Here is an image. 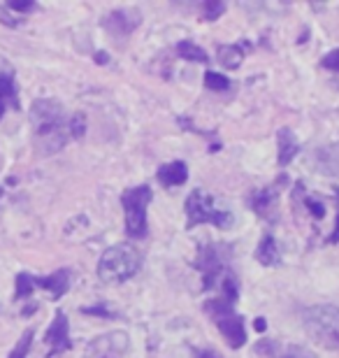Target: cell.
Returning <instances> with one entry per match:
<instances>
[{
	"instance_id": "cell-1",
	"label": "cell",
	"mask_w": 339,
	"mask_h": 358,
	"mask_svg": "<svg viewBox=\"0 0 339 358\" xmlns=\"http://www.w3.org/2000/svg\"><path fill=\"white\" fill-rule=\"evenodd\" d=\"M33 145L42 156L56 154L70 140V119L61 103L49 98L35 100L31 107Z\"/></svg>"
},
{
	"instance_id": "cell-2",
	"label": "cell",
	"mask_w": 339,
	"mask_h": 358,
	"mask_svg": "<svg viewBox=\"0 0 339 358\" xmlns=\"http://www.w3.org/2000/svg\"><path fill=\"white\" fill-rule=\"evenodd\" d=\"M302 324H305L307 335L316 345L339 354V307L335 305L309 307L302 314Z\"/></svg>"
},
{
	"instance_id": "cell-3",
	"label": "cell",
	"mask_w": 339,
	"mask_h": 358,
	"mask_svg": "<svg viewBox=\"0 0 339 358\" xmlns=\"http://www.w3.org/2000/svg\"><path fill=\"white\" fill-rule=\"evenodd\" d=\"M140 254L133 245H117L110 247L100 256L98 263V277L107 284H121L131 279L140 270Z\"/></svg>"
},
{
	"instance_id": "cell-4",
	"label": "cell",
	"mask_w": 339,
	"mask_h": 358,
	"mask_svg": "<svg viewBox=\"0 0 339 358\" xmlns=\"http://www.w3.org/2000/svg\"><path fill=\"white\" fill-rule=\"evenodd\" d=\"M205 310L209 312V317L216 324V328L221 331V335L226 338V342L233 349H240L247 345V331H244V321L242 317L233 310V303H228L226 298L219 300H209L205 305Z\"/></svg>"
},
{
	"instance_id": "cell-5",
	"label": "cell",
	"mask_w": 339,
	"mask_h": 358,
	"mask_svg": "<svg viewBox=\"0 0 339 358\" xmlns=\"http://www.w3.org/2000/svg\"><path fill=\"white\" fill-rule=\"evenodd\" d=\"M200 224H214V226L223 228V231H228V228L233 226V214L216 210L214 200L209 198V193L198 189L191 193L189 200H186V226L196 228Z\"/></svg>"
},
{
	"instance_id": "cell-6",
	"label": "cell",
	"mask_w": 339,
	"mask_h": 358,
	"mask_svg": "<svg viewBox=\"0 0 339 358\" xmlns=\"http://www.w3.org/2000/svg\"><path fill=\"white\" fill-rule=\"evenodd\" d=\"M154 198L151 186H135L121 196L126 212V233L128 238H144L147 235V205Z\"/></svg>"
},
{
	"instance_id": "cell-7",
	"label": "cell",
	"mask_w": 339,
	"mask_h": 358,
	"mask_svg": "<svg viewBox=\"0 0 339 358\" xmlns=\"http://www.w3.org/2000/svg\"><path fill=\"white\" fill-rule=\"evenodd\" d=\"M196 268H200L205 277V291L214 289L219 284V279L226 270V259H223V249L219 245H203L198 249V259H196Z\"/></svg>"
},
{
	"instance_id": "cell-8",
	"label": "cell",
	"mask_w": 339,
	"mask_h": 358,
	"mask_svg": "<svg viewBox=\"0 0 339 358\" xmlns=\"http://www.w3.org/2000/svg\"><path fill=\"white\" fill-rule=\"evenodd\" d=\"M254 352L261 358H316V354H312L305 347L286 345V342H277V340H261L254 347Z\"/></svg>"
},
{
	"instance_id": "cell-9",
	"label": "cell",
	"mask_w": 339,
	"mask_h": 358,
	"mask_svg": "<svg viewBox=\"0 0 339 358\" xmlns=\"http://www.w3.org/2000/svg\"><path fill=\"white\" fill-rule=\"evenodd\" d=\"M140 12L137 10H114L105 17V28L110 31L112 35H117V38H126V35H131L137 26H140Z\"/></svg>"
},
{
	"instance_id": "cell-10",
	"label": "cell",
	"mask_w": 339,
	"mask_h": 358,
	"mask_svg": "<svg viewBox=\"0 0 339 358\" xmlns=\"http://www.w3.org/2000/svg\"><path fill=\"white\" fill-rule=\"evenodd\" d=\"M68 317L63 312H59L54 317V324L49 326V331L45 335V342L52 349V354L49 356H56L61 352H66V349H72V340L68 338Z\"/></svg>"
},
{
	"instance_id": "cell-11",
	"label": "cell",
	"mask_w": 339,
	"mask_h": 358,
	"mask_svg": "<svg viewBox=\"0 0 339 358\" xmlns=\"http://www.w3.org/2000/svg\"><path fill=\"white\" fill-rule=\"evenodd\" d=\"M33 286H40V289L49 291L54 300H59L70 289V270H59L49 277H33Z\"/></svg>"
},
{
	"instance_id": "cell-12",
	"label": "cell",
	"mask_w": 339,
	"mask_h": 358,
	"mask_svg": "<svg viewBox=\"0 0 339 358\" xmlns=\"http://www.w3.org/2000/svg\"><path fill=\"white\" fill-rule=\"evenodd\" d=\"M277 196L279 189L277 186H268V189H261L251 196V207L261 214L263 219H274V207H277Z\"/></svg>"
},
{
	"instance_id": "cell-13",
	"label": "cell",
	"mask_w": 339,
	"mask_h": 358,
	"mask_svg": "<svg viewBox=\"0 0 339 358\" xmlns=\"http://www.w3.org/2000/svg\"><path fill=\"white\" fill-rule=\"evenodd\" d=\"M186 179H189V168L182 161L168 163V166L158 168V182L165 186H182Z\"/></svg>"
},
{
	"instance_id": "cell-14",
	"label": "cell",
	"mask_w": 339,
	"mask_h": 358,
	"mask_svg": "<svg viewBox=\"0 0 339 358\" xmlns=\"http://www.w3.org/2000/svg\"><path fill=\"white\" fill-rule=\"evenodd\" d=\"M277 140H279V166L284 168L295 159L300 145H298V140H295L291 128H281V131L277 133Z\"/></svg>"
},
{
	"instance_id": "cell-15",
	"label": "cell",
	"mask_w": 339,
	"mask_h": 358,
	"mask_svg": "<svg viewBox=\"0 0 339 358\" xmlns=\"http://www.w3.org/2000/svg\"><path fill=\"white\" fill-rule=\"evenodd\" d=\"M316 163H319L321 173L339 179V142H335V145H330L326 149H321V152L316 154Z\"/></svg>"
},
{
	"instance_id": "cell-16",
	"label": "cell",
	"mask_w": 339,
	"mask_h": 358,
	"mask_svg": "<svg viewBox=\"0 0 339 358\" xmlns=\"http://www.w3.org/2000/svg\"><path fill=\"white\" fill-rule=\"evenodd\" d=\"M7 107H19L17 87H14L12 75L0 73V119H3Z\"/></svg>"
},
{
	"instance_id": "cell-17",
	"label": "cell",
	"mask_w": 339,
	"mask_h": 358,
	"mask_svg": "<svg viewBox=\"0 0 339 358\" xmlns=\"http://www.w3.org/2000/svg\"><path fill=\"white\" fill-rule=\"evenodd\" d=\"M256 259L263 263V266H279L281 261V254L277 249V242H274L272 235H265L261 240V245L256 249Z\"/></svg>"
},
{
	"instance_id": "cell-18",
	"label": "cell",
	"mask_w": 339,
	"mask_h": 358,
	"mask_svg": "<svg viewBox=\"0 0 339 358\" xmlns=\"http://www.w3.org/2000/svg\"><path fill=\"white\" fill-rule=\"evenodd\" d=\"M293 198L298 200V203H302V207H305V210L312 214L314 221H321L323 217H326V207H323V203H321V200L312 198V196H307L305 189H302V184H298V189H295Z\"/></svg>"
},
{
	"instance_id": "cell-19",
	"label": "cell",
	"mask_w": 339,
	"mask_h": 358,
	"mask_svg": "<svg viewBox=\"0 0 339 358\" xmlns=\"http://www.w3.org/2000/svg\"><path fill=\"white\" fill-rule=\"evenodd\" d=\"M242 59H244V52L237 45H223V47H219V61H221V66H226L228 70L240 68Z\"/></svg>"
},
{
	"instance_id": "cell-20",
	"label": "cell",
	"mask_w": 339,
	"mask_h": 358,
	"mask_svg": "<svg viewBox=\"0 0 339 358\" xmlns=\"http://www.w3.org/2000/svg\"><path fill=\"white\" fill-rule=\"evenodd\" d=\"M177 54L186 61H196V63H207V54L205 49L196 47L193 42H179L177 45Z\"/></svg>"
},
{
	"instance_id": "cell-21",
	"label": "cell",
	"mask_w": 339,
	"mask_h": 358,
	"mask_svg": "<svg viewBox=\"0 0 339 358\" xmlns=\"http://www.w3.org/2000/svg\"><path fill=\"white\" fill-rule=\"evenodd\" d=\"M205 87L212 89V91H228L230 89V82L226 75H219V73H209L205 75Z\"/></svg>"
},
{
	"instance_id": "cell-22",
	"label": "cell",
	"mask_w": 339,
	"mask_h": 358,
	"mask_svg": "<svg viewBox=\"0 0 339 358\" xmlns=\"http://www.w3.org/2000/svg\"><path fill=\"white\" fill-rule=\"evenodd\" d=\"M223 12H226V5H223L221 0H207V3L203 5V19L205 21H216Z\"/></svg>"
},
{
	"instance_id": "cell-23",
	"label": "cell",
	"mask_w": 339,
	"mask_h": 358,
	"mask_svg": "<svg viewBox=\"0 0 339 358\" xmlns=\"http://www.w3.org/2000/svg\"><path fill=\"white\" fill-rule=\"evenodd\" d=\"M31 342H33V331H26L24 335H21V340L17 342V347L12 349L10 358H26L28 349H31Z\"/></svg>"
},
{
	"instance_id": "cell-24",
	"label": "cell",
	"mask_w": 339,
	"mask_h": 358,
	"mask_svg": "<svg viewBox=\"0 0 339 358\" xmlns=\"http://www.w3.org/2000/svg\"><path fill=\"white\" fill-rule=\"evenodd\" d=\"M33 289H35V286H33V277L31 275H26V272L17 275V293H14V296L26 298V296H31Z\"/></svg>"
},
{
	"instance_id": "cell-25",
	"label": "cell",
	"mask_w": 339,
	"mask_h": 358,
	"mask_svg": "<svg viewBox=\"0 0 339 358\" xmlns=\"http://www.w3.org/2000/svg\"><path fill=\"white\" fill-rule=\"evenodd\" d=\"M86 131V121H84V114L77 112L70 117V138H82Z\"/></svg>"
},
{
	"instance_id": "cell-26",
	"label": "cell",
	"mask_w": 339,
	"mask_h": 358,
	"mask_svg": "<svg viewBox=\"0 0 339 358\" xmlns=\"http://www.w3.org/2000/svg\"><path fill=\"white\" fill-rule=\"evenodd\" d=\"M321 66L333 70V73H339V49H333V52H328L326 56H323Z\"/></svg>"
},
{
	"instance_id": "cell-27",
	"label": "cell",
	"mask_w": 339,
	"mask_h": 358,
	"mask_svg": "<svg viewBox=\"0 0 339 358\" xmlns=\"http://www.w3.org/2000/svg\"><path fill=\"white\" fill-rule=\"evenodd\" d=\"M7 7H10V10H14V12H33L35 10V3H33V0H10V3H7Z\"/></svg>"
},
{
	"instance_id": "cell-28",
	"label": "cell",
	"mask_w": 339,
	"mask_h": 358,
	"mask_svg": "<svg viewBox=\"0 0 339 358\" xmlns=\"http://www.w3.org/2000/svg\"><path fill=\"white\" fill-rule=\"evenodd\" d=\"M328 242L330 245H337L339 242V207H337V221H335V231H333V235L328 238Z\"/></svg>"
},
{
	"instance_id": "cell-29",
	"label": "cell",
	"mask_w": 339,
	"mask_h": 358,
	"mask_svg": "<svg viewBox=\"0 0 339 358\" xmlns=\"http://www.w3.org/2000/svg\"><path fill=\"white\" fill-rule=\"evenodd\" d=\"M193 358H219L214 352H196V356Z\"/></svg>"
},
{
	"instance_id": "cell-30",
	"label": "cell",
	"mask_w": 339,
	"mask_h": 358,
	"mask_svg": "<svg viewBox=\"0 0 339 358\" xmlns=\"http://www.w3.org/2000/svg\"><path fill=\"white\" fill-rule=\"evenodd\" d=\"M256 331H265V319H256Z\"/></svg>"
},
{
	"instance_id": "cell-31",
	"label": "cell",
	"mask_w": 339,
	"mask_h": 358,
	"mask_svg": "<svg viewBox=\"0 0 339 358\" xmlns=\"http://www.w3.org/2000/svg\"><path fill=\"white\" fill-rule=\"evenodd\" d=\"M337 196H339V189H337Z\"/></svg>"
}]
</instances>
